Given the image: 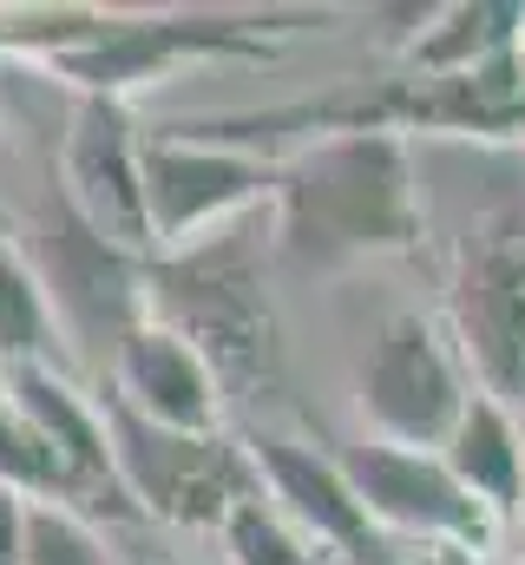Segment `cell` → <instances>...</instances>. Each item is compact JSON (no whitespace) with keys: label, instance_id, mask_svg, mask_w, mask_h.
<instances>
[{"label":"cell","instance_id":"obj_3","mask_svg":"<svg viewBox=\"0 0 525 565\" xmlns=\"http://www.w3.org/2000/svg\"><path fill=\"white\" fill-rule=\"evenodd\" d=\"M269 204L184 244L164 257H144V316L171 335H184L204 369L224 388V408L244 402H282L289 395V362H282V322L269 296Z\"/></svg>","mask_w":525,"mask_h":565},{"label":"cell","instance_id":"obj_9","mask_svg":"<svg viewBox=\"0 0 525 565\" xmlns=\"http://www.w3.org/2000/svg\"><path fill=\"white\" fill-rule=\"evenodd\" d=\"M355 388H362L368 440L414 447V454H440V440L453 434L467 395H473L447 322L427 316V309H394L375 329Z\"/></svg>","mask_w":525,"mask_h":565},{"label":"cell","instance_id":"obj_21","mask_svg":"<svg viewBox=\"0 0 525 565\" xmlns=\"http://www.w3.org/2000/svg\"><path fill=\"white\" fill-rule=\"evenodd\" d=\"M433 565H506V559H467V553H433Z\"/></svg>","mask_w":525,"mask_h":565},{"label":"cell","instance_id":"obj_7","mask_svg":"<svg viewBox=\"0 0 525 565\" xmlns=\"http://www.w3.org/2000/svg\"><path fill=\"white\" fill-rule=\"evenodd\" d=\"M282 158L231 151V145L184 139L178 126L138 132V178H144V217H151V257L184 250L276 198Z\"/></svg>","mask_w":525,"mask_h":565},{"label":"cell","instance_id":"obj_22","mask_svg":"<svg viewBox=\"0 0 525 565\" xmlns=\"http://www.w3.org/2000/svg\"><path fill=\"white\" fill-rule=\"evenodd\" d=\"M0 388H7V369H0Z\"/></svg>","mask_w":525,"mask_h":565},{"label":"cell","instance_id":"obj_6","mask_svg":"<svg viewBox=\"0 0 525 565\" xmlns=\"http://www.w3.org/2000/svg\"><path fill=\"white\" fill-rule=\"evenodd\" d=\"M99 408H106L119 480H126V493L138 500L144 520H164V526H224L244 500L262 493L244 434H171V427L138 422L113 395H99Z\"/></svg>","mask_w":525,"mask_h":565},{"label":"cell","instance_id":"obj_15","mask_svg":"<svg viewBox=\"0 0 525 565\" xmlns=\"http://www.w3.org/2000/svg\"><path fill=\"white\" fill-rule=\"evenodd\" d=\"M440 460L500 526H519L525 520V427L513 408H500L493 395L473 388L453 434L440 440Z\"/></svg>","mask_w":525,"mask_h":565},{"label":"cell","instance_id":"obj_17","mask_svg":"<svg viewBox=\"0 0 525 565\" xmlns=\"http://www.w3.org/2000/svg\"><path fill=\"white\" fill-rule=\"evenodd\" d=\"M66 335H60V316L40 289L33 257L0 231V369H20V362H60L66 369Z\"/></svg>","mask_w":525,"mask_h":565},{"label":"cell","instance_id":"obj_8","mask_svg":"<svg viewBox=\"0 0 525 565\" xmlns=\"http://www.w3.org/2000/svg\"><path fill=\"white\" fill-rule=\"evenodd\" d=\"M329 454L388 540H420L433 553H467V559H500L506 526L447 473L440 454H414V447H388V440H329Z\"/></svg>","mask_w":525,"mask_h":565},{"label":"cell","instance_id":"obj_11","mask_svg":"<svg viewBox=\"0 0 525 565\" xmlns=\"http://www.w3.org/2000/svg\"><path fill=\"white\" fill-rule=\"evenodd\" d=\"M40 289L60 316V335L66 349H99V362L113 355V342L126 335L131 322H144V257L113 250L106 237H93L66 198L53 191V211H46V231H40Z\"/></svg>","mask_w":525,"mask_h":565},{"label":"cell","instance_id":"obj_23","mask_svg":"<svg viewBox=\"0 0 525 565\" xmlns=\"http://www.w3.org/2000/svg\"><path fill=\"white\" fill-rule=\"evenodd\" d=\"M519 60H525V40H519Z\"/></svg>","mask_w":525,"mask_h":565},{"label":"cell","instance_id":"obj_4","mask_svg":"<svg viewBox=\"0 0 525 565\" xmlns=\"http://www.w3.org/2000/svg\"><path fill=\"white\" fill-rule=\"evenodd\" d=\"M335 7H171V13H106L86 46L53 60L73 99H126L197 60H276L282 33L329 26Z\"/></svg>","mask_w":525,"mask_h":565},{"label":"cell","instance_id":"obj_13","mask_svg":"<svg viewBox=\"0 0 525 565\" xmlns=\"http://www.w3.org/2000/svg\"><path fill=\"white\" fill-rule=\"evenodd\" d=\"M7 395L26 422L46 434V447L60 454L66 467V487H73V513H86L93 526L113 520V526H138V500L119 480V460H113V434H106V408L99 395H86L60 362H20L7 369Z\"/></svg>","mask_w":525,"mask_h":565},{"label":"cell","instance_id":"obj_19","mask_svg":"<svg viewBox=\"0 0 525 565\" xmlns=\"http://www.w3.org/2000/svg\"><path fill=\"white\" fill-rule=\"evenodd\" d=\"M0 487L20 493V500H66V507H73V487H66L60 454L46 447L40 427L13 408L7 388H0Z\"/></svg>","mask_w":525,"mask_h":565},{"label":"cell","instance_id":"obj_2","mask_svg":"<svg viewBox=\"0 0 525 565\" xmlns=\"http://www.w3.org/2000/svg\"><path fill=\"white\" fill-rule=\"evenodd\" d=\"M276 264L296 277H342L368 257H420L427 204L414 184V151L388 132L296 145L269 198Z\"/></svg>","mask_w":525,"mask_h":565},{"label":"cell","instance_id":"obj_20","mask_svg":"<svg viewBox=\"0 0 525 565\" xmlns=\"http://www.w3.org/2000/svg\"><path fill=\"white\" fill-rule=\"evenodd\" d=\"M20 493H7L0 487V565H20Z\"/></svg>","mask_w":525,"mask_h":565},{"label":"cell","instance_id":"obj_14","mask_svg":"<svg viewBox=\"0 0 525 565\" xmlns=\"http://www.w3.org/2000/svg\"><path fill=\"white\" fill-rule=\"evenodd\" d=\"M106 395L119 408H131L138 422L171 427V434H224V388H217V375L204 369V355L184 335L158 329L151 316L131 322L126 335L113 342Z\"/></svg>","mask_w":525,"mask_h":565},{"label":"cell","instance_id":"obj_10","mask_svg":"<svg viewBox=\"0 0 525 565\" xmlns=\"http://www.w3.org/2000/svg\"><path fill=\"white\" fill-rule=\"evenodd\" d=\"M250 467L262 480V500L322 553L329 565H407L394 553V540L368 520V507L355 500V487L342 480L335 454L315 440H289L276 427H250L244 434Z\"/></svg>","mask_w":525,"mask_h":565},{"label":"cell","instance_id":"obj_12","mask_svg":"<svg viewBox=\"0 0 525 565\" xmlns=\"http://www.w3.org/2000/svg\"><path fill=\"white\" fill-rule=\"evenodd\" d=\"M60 198L66 211L126 257H151L144 178H138V119L126 99H73L60 139Z\"/></svg>","mask_w":525,"mask_h":565},{"label":"cell","instance_id":"obj_1","mask_svg":"<svg viewBox=\"0 0 525 565\" xmlns=\"http://www.w3.org/2000/svg\"><path fill=\"white\" fill-rule=\"evenodd\" d=\"M184 139L231 145V151H276L302 139H349V132H427V139H480V145H513L525 139V60L506 53L473 73H382V79H342L322 99H282L257 113H224V119H184Z\"/></svg>","mask_w":525,"mask_h":565},{"label":"cell","instance_id":"obj_5","mask_svg":"<svg viewBox=\"0 0 525 565\" xmlns=\"http://www.w3.org/2000/svg\"><path fill=\"white\" fill-rule=\"evenodd\" d=\"M447 335L467 382L525 415V217L500 211L460 237L447 270Z\"/></svg>","mask_w":525,"mask_h":565},{"label":"cell","instance_id":"obj_18","mask_svg":"<svg viewBox=\"0 0 525 565\" xmlns=\"http://www.w3.org/2000/svg\"><path fill=\"white\" fill-rule=\"evenodd\" d=\"M20 565H119L113 540L73 513L66 500H26L20 507Z\"/></svg>","mask_w":525,"mask_h":565},{"label":"cell","instance_id":"obj_16","mask_svg":"<svg viewBox=\"0 0 525 565\" xmlns=\"http://www.w3.org/2000/svg\"><path fill=\"white\" fill-rule=\"evenodd\" d=\"M519 40H525L519 0H453V7L420 13V33L407 40L400 66H414V73H473V66H493V60L519 53Z\"/></svg>","mask_w":525,"mask_h":565}]
</instances>
